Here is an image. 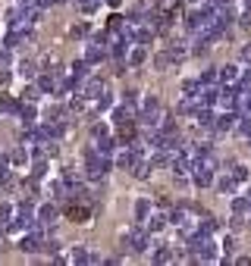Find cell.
<instances>
[{"label": "cell", "mask_w": 251, "mask_h": 266, "mask_svg": "<svg viewBox=\"0 0 251 266\" xmlns=\"http://www.w3.org/2000/svg\"><path fill=\"white\" fill-rule=\"evenodd\" d=\"M107 172H110V157L98 154V147H88L85 150V179L101 182Z\"/></svg>", "instance_id": "6da1fadb"}, {"label": "cell", "mask_w": 251, "mask_h": 266, "mask_svg": "<svg viewBox=\"0 0 251 266\" xmlns=\"http://www.w3.org/2000/svg\"><path fill=\"white\" fill-rule=\"evenodd\" d=\"M125 247H132L135 254H148V251H151L148 229H145V225H135V229H129V235H125Z\"/></svg>", "instance_id": "7a4b0ae2"}, {"label": "cell", "mask_w": 251, "mask_h": 266, "mask_svg": "<svg viewBox=\"0 0 251 266\" xmlns=\"http://www.w3.org/2000/svg\"><path fill=\"white\" fill-rule=\"evenodd\" d=\"M160 119H164L160 100H157V97H145V103H141V113H138V122H141V126H157Z\"/></svg>", "instance_id": "3957f363"}, {"label": "cell", "mask_w": 251, "mask_h": 266, "mask_svg": "<svg viewBox=\"0 0 251 266\" xmlns=\"http://www.w3.org/2000/svg\"><path fill=\"white\" fill-rule=\"evenodd\" d=\"M57 204H41L38 210H35V222H41V225H53V219H57Z\"/></svg>", "instance_id": "277c9868"}, {"label": "cell", "mask_w": 251, "mask_h": 266, "mask_svg": "<svg viewBox=\"0 0 251 266\" xmlns=\"http://www.w3.org/2000/svg\"><path fill=\"white\" fill-rule=\"evenodd\" d=\"M192 182L198 185V188L213 185V169H204V166H198V163H192Z\"/></svg>", "instance_id": "5b68a950"}, {"label": "cell", "mask_w": 251, "mask_h": 266, "mask_svg": "<svg viewBox=\"0 0 251 266\" xmlns=\"http://www.w3.org/2000/svg\"><path fill=\"white\" fill-rule=\"evenodd\" d=\"M167 222H170V219H167V210H160V213H148V219L141 222V225H145L148 232H164Z\"/></svg>", "instance_id": "8992f818"}, {"label": "cell", "mask_w": 251, "mask_h": 266, "mask_svg": "<svg viewBox=\"0 0 251 266\" xmlns=\"http://www.w3.org/2000/svg\"><path fill=\"white\" fill-rule=\"evenodd\" d=\"M217 72H220V82L223 85H232V88H239V79H242V72H239V66H220L217 69Z\"/></svg>", "instance_id": "52a82bcc"}, {"label": "cell", "mask_w": 251, "mask_h": 266, "mask_svg": "<svg viewBox=\"0 0 251 266\" xmlns=\"http://www.w3.org/2000/svg\"><path fill=\"white\" fill-rule=\"evenodd\" d=\"M101 60H107V47L91 41V44H88V50H85V63L95 66V63H101Z\"/></svg>", "instance_id": "ba28073f"}, {"label": "cell", "mask_w": 251, "mask_h": 266, "mask_svg": "<svg viewBox=\"0 0 251 266\" xmlns=\"http://www.w3.org/2000/svg\"><path fill=\"white\" fill-rule=\"evenodd\" d=\"M28 38H32V31H22V28H10V34H7V41H4V44L13 50V47H22Z\"/></svg>", "instance_id": "9c48e42d"}, {"label": "cell", "mask_w": 251, "mask_h": 266, "mask_svg": "<svg viewBox=\"0 0 251 266\" xmlns=\"http://www.w3.org/2000/svg\"><path fill=\"white\" fill-rule=\"evenodd\" d=\"M236 113L251 122V91H242V94L236 97Z\"/></svg>", "instance_id": "30bf717a"}, {"label": "cell", "mask_w": 251, "mask_h": 266, "mask_svg": "<svg viewBox=\"0 0 251 266\" xmlns=\"http://www.w3.org/2000/svg\"><path fill=\"white\" fill-rule=\"evenodd\" d=\"M185 47H189L185 41H176V44H170V47H167V57H170V63L185 60V57H189V50H185Z\"/></svg>", "instance_id": "8fae6325"}, {"label": "cell", "mask_w": 251, "mask_h": 266, "mask_svg": "<svg viewBox=\"0 0 251 266\" xmlns=\"http://www.w3.org/2000/svg\"><path fill=\"white\" fill-rule=\"evenodd\" d=\"M66 216L69 219H73V222H88V216H91V210H88V207H66Z\"/></svg>", "instance_id": "7c38bea8"}, {"label": "cell", "mask_w": 251, "mask_h": 266, "mask_svg": "<svg viewBox=\"0 0 251 266\" xmlns=\"http://www.w3.org/2000/svg\"><path fill=\"white\" fill-rule=\"evenodd\" d=\"M148 213H151V201L148 198H138L135 201V219H138V225L148 219Z\"/></svg>", "instance_id": "4fadbf2b"}, {"label": "cell", "mask_w": 251, "mask_h": 266, "mask_svg": "<svg viewBox=\"0 0 251 266\" xmlns=\"http://www.w3.org/2000/svg\"><path fill=\"white\" fill-rule=\"evenodd\" d=\"M148 60V50H145V44H135L132 47V53H129V66H141Z\"/></svg>", "instance_id": "5bb4252c"}, {"label": "cell", "mask_w": 251, "mask_h": 266, "mask_svg": "<svg viewBox=\"0 0 251 266\" xmlns=\"http://www.w3.org/2000/svg\"><path fill=\"white\" fill-rule=\"evenodd\" d=\"M170 260H176V254H173V247H167V244H160L157 251H154V263H170Z\"/></svg>", "instance_id": "9a60e30c"}, {"label": "cell", "mask_w": 251, "mask_h": 266, "mask_svg": "<svg viewBox=\"0 0 251 266\" xmlns=\"http://www.w3.org/2000/svg\"><path fill=\"white\" fill-rule=\"evenodd\" d=\"M132 163H135V154H132L129 147H125V150H119V154H116V166H119V169H129Z\"/></svg>", "instance_id": "2e32d148"}, {"label": "cell", "mask_w": 251, "mask_h": 266, "mask_svg": "<svg viewBox=\"0 0 251 266\" xmlns=\"http://www.w3.org/2000/svg\"><path fill=\"white\" fill-rule=\"evenodd\" d=\"M198 232H201V235H213V232H217V219H213V216L198 219Z\"/></svg>", "instance_id": "e0dca14e"}, {"label": "cell", "mask_w": 251, "mask_h": 266, "mask_svg": "<svg viewBox=\"0 0 251 266\" xmlns=\"http://www.w3.org/2000/svg\"><path fill=\"white\" fill-rule=\"evenodd\" d=\"M201 79H189V82H182V94H189V97H195V94H198L201 91Z\"/></svg>", "instance_id": "ac0fdd59"}, {"label": "cell", "mask_w": 251, "mask_h": 266, "mask_svg": "<svg viewBox=\"0 0 251 266\" xmlns=\"http://www.w3.org/2000/svg\"><path fill=\"white\" fill-rule=\"evenodd\" d=\"M232 179H236V185H242V182H248V166H242V163H236V166H232Z\"/></svg>", "instance_id": "d6986e66"}, {"label": "cell", "mask_w": 251, "mask_h": 266, "mask_svg": "<svg viewBox=\"0 0 251 266\" xmlns=\"http://www.w3.org/2000/svg\"><path fill=\"white\" fill-rule=\"evenodd\" d=\"M217 185H220V191H223V194H232V191H236V179H232V175H220Z\"/></svg>", "instance_id": "ffe728a7"}, {"label": "cell", "mask_w": 251, "mask_h": 266, "mask_svg": "<svg viewBox=\"0 0 251 266\" xmlns=\"http://www.w3.org/2000/svg\"><path fill=\"white\" fill-rule=\"evenodd\" d=\"M66 260H69V263H88V251H85V247H73Z\"/></svg>", "instance_id": "44dd1931"}, {"label": "cell", "mask_w": 251, "mask_h": 266, "mask_svg": "<svg viewBox=\"0 0 251 266\" xmlns=\"http://www.w3.org/2000/svg\"><path fill=\"white\" fill-rule=\"evenodd\" d=\"M25 160H28V150H25V147H16V150L10 154V163H13V166H22Z\"/></svg>", "instance_id": "7402d4cb"}, {"label": "cell", "mask_w": 251, "mask_h": 266, "mask_svg": "<svg viewBox=\"0 0 251 266\" xmlns=\"http://www.w3.org/2000/svg\"><path fill=\"white\" fill-rule=\"evenodd\" d=\"M22 191H25V198H35V194H38V179H35V175H32V179H25V182H22Z\"/></svg>", "instance_id": "603a6c76"}, {"label": "cell", "mask_w": 251, "mask_h": 266, "mask_svg": "<svg viewBox=\"0 0 251 266\" xmlns=\"http://www.w3.org/2000/svg\"><path fill=\"white\" fill-rule=\"evenodd\" d=\"M220 82V72H217V69H207V72H201V85H217Z\"/></svg>", "instance_id": "cb8c5ba5"}, {"label": "cell", "mask_w": 251, "mask_h": 266, "mask_svg": "<svg viewBox=\"0 0 251 266\" xmlns=\"http://www.w3.org/2000/svg\"><path fill=\"white\" fill-rule=\"evenodd\" d=\"M16 110H19V100H13V97L0 100V113H16Z\"/></svg>", "instance_id": "d4e9b609"}, {"label": "cell", "mask_w": 251, "mask_h": 266, "mask_svg": "<svg viewBox=\"0 0 251 266\" xmlns=\"http://www.w3.org/2000/svg\"><path fill=\"white\" fill-rule=\"evenodd\" d=\"M122 25H125V19H122V16H110V19H107V28H110V31H122Z\"/></svg>", "instance_id": "484cf974"}, {"label": "cell", "mask_w": 251, "mask_h": 266, "mask_svg": "<svg viewBox=\"0 0 251 266\" xmlns=\"http://www.w3.org/2000/svg\"><path fill=\"white\" fill-rule=\"evenodd\" d=\"M10 219H13V204H0V222L7 225Z\"/></svg>", "instance_id": "4316f807"}, {"label": "cell", "mask_w": 251, "mask_h": 266, "mask_svg": "<svg viewBox=\"0 0 251 266\" xmlns=\"http://www.w3.org/2000/svg\"><path fill=\"white\" fill-rule=\"evenodd\" d=\"M19 72H22L25 79H32V75H35V60H22V66H19Z\"/></svg>", "instance_id": "83f0119b"}, {"label": "cell", "mask_w": 251, "mask_h": 266, "mask_svg": "<svg viewBox=\"0 0 251 266\" xmlns=\"http://www.w3.org/2000/svg\"><path fill=\"white\" fill-rule=\"evenodd\" d=\"M41 97V88H25V94H22V100H28V103H35Z\"/></svg>", "instance_id": "f1b7e54d"}, {"label": "cell", "mask_w": 251, "mask_h": 266, "mask_svg": "<svg viewBox=\"0 0 251 266\" xmlns=\"http://www.w3.org/2000/svg\"><path fill=\"white\" fill-rule=\"evenodd\" d=\"M0 185H10V166L0 163Z\"/></svg>", "instance_id": "f546056e"}, {"label": "cell", "mask_w": 251, "mask_h": 266, "mask_svg": "<svg viewBox=\"0 0 251 266\" xmlns=\"http://www.w3.org/2000/svg\"><path fill=\"white\" fill-rule=\"evenodd\" d=\"M157 7H160V10H170V13H173V10L179 7V0H157Z\"/></svg>", "instance_id": "4dcf8cb0"}, {"label": "cell", "mask_w": 251, "mask_h": 266, "mask_svg": "<svg viewBox=\"0 0 251 266\" xmlns=\"http://www.w3.org/2000/svg\"><path fill=\"white\" fill-rule=\"evenodd\" d=\"M154 63H157V69H167V66H170V57H167V50H164V53H157V60H154Z\"/></svg>", "instance_id": "1f68e13d"}, {"label": "cell", "mask_w": 251, "mask_h": 266, "mask_svg": "<svg viewBox=\"0 0 251 266\" xmlns=\"http://www.w3.org/2000/svg\"><path fill=\"white\" fill-rule=\"evenodd\" d=\"M239 57H242V63H251V44H242V50H239Z\"/></svg>", "instance_id": "d6a6232c"}, {"label": "cell", "mask_w": 251, "mask_h": 266, "mask_svg": "<svg viewBox=\"0 0 251 266\" xmlns=\"http://www.w3.org/2000/svg\"><path fill=\"white\" fill-rule=\"evenodd\" d=\"M91 135H95V138H104V135H107V126H104V122H95V129H91Z\"/></svg>", "instance_id": "836d02e7"}, {"label": "cell", "mask_w": 251, "mask_h": 266, "mask_svg": "<svg viewBox=\"0 0 251 266\" xmlns=\"http://www.w3.org/2000/svg\"><path fill=\"white\" fill-rule=\"evenodd\" d=\"M85 31H88V25H85V22H82V25H73V38H82Z\"/></svg>", "instance_id": "e575fe53"}, {"label": "cell", "mask_w": 251, "mask_h": 266, "mask_svg": "<svg viewBox=\"0 0 251 266\" xmlns=\"http://www.w3.org/2000/svg\"><path fill=\"white\" fill-rule=\"evenodd\" d=\"M16 7H25L28 10V7H38V0H16Z\"/></svg>", "instance_id": "d590c367"}, {"label": "cell", "mask_w": 251, "mask_h": 266, "mask_svg": "<svg viewBox=\"0 0 251 266\" xmlns=\"http://www.w3.org/2000/svg\"><path fill=\"white\" fill-rule=\"evenodd\" d=\"M242 138H245V144H251V129H248V132H242Z\"/></svg>", "instance_id": "8d00e7d4"}, {"label": "cell", "mask_w": 251, "mask_h": 266, "mask_svg": "<svg viewBox=\"0 0 251 266\" xmlns=\"http://www.w3.org/2000/svg\"><path fill=\"white\" fill-rule=\"evenodd\" d=\"M107 4H110V7H119V4H122V0H107Z\"/></svg>", "instance_id": "74e56055"}, {"label": "cell", "mask_w": 251, "mask_h": 266, "mask_svg": "<svg viewBox=\"0 0 251 266\" xmlns=\"http://www.w3.org/2000/svg\"><path fill=\"white\" fill-rule=\"evenodd\" d=\"M248 213H251V198H248Z\"/></svg>", "instance_id": "f35d334b"}, {"label": "cell", "mask_w": 251, "mask_h": 266, "mask_svg": "<svg viewBox=\"0 0 251 266\" xmlns=\"http://www.w3.org/2000/svg\"><path fill=\"white\" fill-rule=\"evenodd\" d=\"M248 198H251V191H248Z\"/></svg>", "instance_id": "ab89813d"}, {"label": "cell", "mask_w": 251, "mask_h": 266, "mask_svg": "<svg viewBox=\"0 0 251 266\" xmlns=\"http://www.w3.org/2000/svg\"><path fill=\"white\" fill-rule=\"evenodd\" d=\"M0 57H4V53H0Z\"/></svg>", "instance_id": "60d3db41"}]
</instances>
